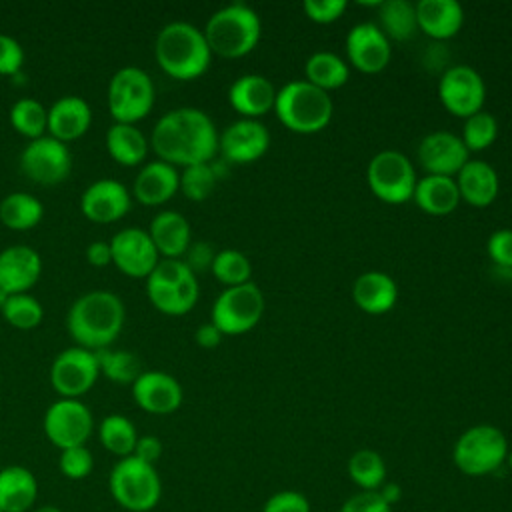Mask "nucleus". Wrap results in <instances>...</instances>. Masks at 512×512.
Masks as SVG:
<instances>
[{"label":"nucleus","mask_w":512,"mask_h":512,"mask_svg":"<svg viewBox=\"0 0 512 512\" xmlns=\"http://www.w3.org/2000/svg\"><path fill=\"white\" fill-rule=\"evenodd\" d=\"M100 374H104L108 380L116 384H130L142 374V362L140 358L122 348H102L96 350Z\"/></svg>","instance_id":"39"},{"label":"nucleus","mask_w":512,"mask_h":512,"mask_svg":"<svg viewBox=\"0 0 512 512\" xmlns=\"http://www.w3.org/2000/svg\"><path fill=\"white\" fill-rule=\"evenodd\" d=\"M350 480L364 492H376L386 482V464L376 450H356L348 460Z\"/></svg>","instance_id":"38"},{"label":"nucleus","mask_w":512,"mask_h":512,"mask_svg":"<svg viewBox=\"0 0 512 512\" xmlns=\"http://www.w3.org/2000/svg\"><path fill=\"white\" fill-rule=\"evenodd\" d=\"M132 208V192L114 178H98L80 194L82 214L96 224H110L124 218Z\"/></svg>","instance_id":"17"},{"label":"nucleus","mask_w":512,"mask_h":512,"mask_svg":"<svg viewBox=\"0 0 512 512\" xmlns=\"http://www.w3.org/2000/svg\"><path fill=\"white\" fill-rule=\"evenodd\" d=\"M24 66V48L22 44L6 34L0 32V76H14Z\"/></svg>","instance_id":"45"},{"label":"nucleus","mask_w":512,"mask_h":512,"mask_svg":"<svg viewBox=\"0 0 512 512\" xmlns=\"http://www.w3.org/2000/svg\"><path fill=\"white\" fill-rule=\"evenodd\" d=\"M44 218L42 202L30 192H10L0 200V222L16 232L30 230Z\"/></svg>","instance_id":"33"},{"label":"nucleus","mask_w":512,"mask_h":512,"mask_svg":"<svg viewBox=\"0 0 512 512\" xmlns=\"http://www.w3.org/2000/svg\"><path fill=\"white\" fill-rule=\"evenodd\" d=\"M8 120L18 134L26 136L28 140H34L44 136L48 130V108L40 100L24 96L10 106Z\"/></svg>","instance_id":"37"},{"label":"nucleus","mask_w":512,"mask_h":512,"mask_svg":"<svg viewBox=\"0 0 512 512\" xmlns=\"http://www.w3.org/2000/svg\"><path fill=\"white\" fill-rule=\"evenodd\" d=\"M8 296H10V294L0 288V312H2V308H4V304H6V300H8Z\"/></svg>","instance_id":"56"},{"label":"nucleus","mask_w":512,"mask_h":512,"mask_svg":"<svg viewBox=\"0 0 512 512\" xmlns=\"http://www.w3.org/2000/svg\"><path fill=\"white\" fill-rule=\"evenodd\" d=\"M112 498L128 512H150L162 498V480L156 466L136 456L120 458L108 476Z\"/></svg>","instance_id":"7"},{"label":"nucleus","mask_w":512,"mask_h":512,"mask_svg":"<svg viewBox=\"0 0 512 512\" xmlns=\"http://www.w3.org/2000/svg\"><path fill=\"white\" fill-rule=\"evenodd\" d=\"M38 498V480L26 466L0 468V512H30Z\"/></svg>","instance_id":"28"},{"label":"nucleus","mask_w":512,"mask_h":512,"mask_svg":"<svg viewBox=\"0 0 512 512\" xmlns=\"http://www.w3.org/2000/svg\"><path fill=\"white\" fill-rule=\"evenodd\" d=\"M262 512H312V506L302 492L280 490L264 502Z\"/></svg>","instance_id":"46"},{"label":"nucleus","mask_w":512,"mask_h":512,"mask_svg":"<svg viewBox=\"0 0 512 512\" xmlns=\"http://www.w3.org/2000/svg\"><path fill=\"white\" fill-rule=\"evenodd\" d=\"M214 256H216L214 248L208 242L198 240V242H190V246L186 248L182 260L190 268L192 274H200V272H206V270L212 268Z\"/></svg>","instance_id":"50"},{"label":"nucleus","mask_w":512,"mask_h":512,"mask_svg":"<svg viewBox=\"0 0 512 512\" xmlns=\"http://www.w3.org/2000/svg\"><path fill=\"white\" fill-rule=\"evenodd\" d=\"M148 140L158 160L182 168L210 162L218 152V132L212 118L194 106L164 112Z\"/></svg>","instance_id":"1"},{"label":"nucleus","mask_w":512,"mask_h":512,"mask_svg":"<svg viewBox=\"0 0 512 512\" xmlns=\"http://www.w3.org/2000/svg\"><path fill=\"white\" fill-rule=\"evenodd\" d=\"M454 180L460 192V200H466L476 208H484L492 204L494 198L498 196V188H500L498 174L484 160H468Z\"/></svg>","instance_id":"30"},{"label":"nucleus","mask_w":512,"mask_h":512,"mask_svg":"<svg viewBox=\"0 0 512 512\" xmlns=\"http://www.w3.org/2000/svg\"><path fill=\"white\" fill-rule=\"evenodd\" d=\"M270 132L258 120L240 118L228 124L218 136V150L226 162L250 164L266 154Z\"/></svg>","instance_id":"18"},{"label":"nucleus","mask_w":512,"mask_h":512,"mask_svg":"<svg viewBox=\"0 0 512 512\" xmlns=\"http://www.w3.org/2000/svg\"><path fill=\"white\" fill-rule=\"evenodd\" d=\"M304 74H306V82L328 92L344 86L350 76V70H348V64L338 54L328 50H318L306 60Z\"/></svg>","instance_id":"34"},{"label":"nucleus","mask_w":512,"mask_h":512,"mask_svg":"<svg viewBox=\"0 0 512 512\" xmlns=\"http://www.w3.org/2000/svg\"><path fill=\"white\" fill-rule=\"evenodd\" d=\"M86 260L88 264L102 268L108 266L112 262V250H110V242L108 240H92L86 246Z\"/></svg>","instance_id":"52"},{"label":"nucleus","mask_w":512,"mask_h":512,"mask_svg":"<svg viewBox=\"0 0 512 512\" xmlns=\"http://www.w3.org/2000/svg\"><path fill=\"white\" fill-rule=\"evenodd\" d=\"M380 8V30L390 40H410L418 30L416 4L408 0H386L378 4Z\"/></svg>","instance_id":"35"},{"label":"nucleus","mask_w":512,"mask_h":512,"mask_svg":"<svg viewBox=\"0 0 512 512\" xmlns=\"http://www.w3.org/2000/svg\"><path fill=\"white\" fill-rule=\"evenodd\" d=\"M42 274V256L26 244L0 250V288L8 294L28 292Z\"/></svg>","instance_id":"22"},{"label":"nucleus","mask_w":512,"mask_h":512,"mask_svg":"<svg viewBox=\"0 0 512 512\" xmlns=\"http://www.w3.org/2000/svg\"><path fill=\"white\" fill-rule=\"evenodd\" d=\"M366 180L372 194L386 204L408 202L418 182L412 162L398 150L374 154L366 168Z\"/></svg>","instance_id":"11"},{"label":"nucleus","mask_w":512,"mask_h":512,"mask_svg":"<svg viewBox=\"0 0 512 512\" xmlns=\"http://www.w3.org/2000/svg\"><path fill=\"white\" fill-rule=\"evenodd\" d=\"M506 464H508V468H510V472H512V452H508V456H506Z\"/></svg>","instance_id":"57"},{"label":"nucleus","mask_w":512,"mask_h":512,"mask_svg":"<svg viewBox=\"0 0 512 512\" xmlns=\"http://www.w3.org/2000/svg\"><path fill=\"white\" fill-rule=\"evenodd\" d=\"M126 322L122 298L110 290H90L80 294L68 308L66 330L76 346L86 350L110 348Z\"/></svg>","instance_id":"2"},{"label":"nucleus","mask_w":512,"mask_h":512,"mask_svg":"<svg viewBox=\"0 0 512 512\" xmlns=\"http://www.w3.org/2000/svg\"><path fill=\"white\" fill-rule=\"evenodd\" d=\"M346 6V0H306L302 8L312 22L330 24L344 14Z\"/></svg>","instance_id":"48"},{"label":"nucleus","mask_w":512,"mask_h":512,"mask_svg":"<svg viewBox=\"0 0 512 512\" xmlns=\"http://www.w3.org/2000/svg\"><path fill=\"white\" fill-rule=\"evenodd\" d=\"M30 512H62V510L58 506H54V504H42V506L32 508Z\"/></svg>","instance_id":"55"},{"label":"nucleus","mask_w":512,"mask_h":512,"mask_svg":"<svg viewBox=\"0 0 512 512\" xmlns=\"http://www.w3.org/2000/svg\"><path fill=\"white\" fill-rule=\"evenodd\" d=\"M228 102L244 118L256 120L274 110L276 88L262 74H244L230 84Z\"/></svg>","instance_id":"25"},{"label":"nucleus","mask_w":512,"mask_h":512,"mask_svg":"<svg viewBox=\"0 0 512 512\" xmlns=\"http://www.w3.org/2000/svg\"><path fill=\"white\" fill-rule=\"evenodd\" d=\"M222 332L212 324V322H206V324H200L194 332V340L198 346L202 348H216L220 342H222Z\"/></svg>","instance_id":"53"},{"label":"nucleus","mask_w":512,"mask_h":512,"mask_svg":"<svg viewBox=\"0 0 512 512\" xmlns=\"http://www.w3.org/2000/svg\"><path fill=\"white\" fill-rule=\"evenodd\" d=\"M332 110L334 106L328 92L316 88L306 80H292L276 90L274 112L278 120L292 132H320L328 126Z\"/></svg>","instance_id":"5"},{"label":"nucleus","mask_w":512,"mask_h":512,"mask_svg":"<svg viewBox=\"0 0 512 512\" xmlns=\"http://www.w3.org/2000/svg\"><path fill=\"white\" fill-rule=\"evenodd\" d=\"M106 150L110 158L122 166H138L144 164L150 140L136 124L114 122L108 126L104 136Z\"/></svg>","instance_id":"31"},{"label":"nucleus","mask_w":512,"mask_h":512,"mask_svg":"<svg viewBox=\"0 0 512 512\" xmlns=\"http://www.w3.org/2000/svg\"><path fill=\"white\" fill-rule=\"evenodd\" d=\"M352 298L366 314H384L394 308L398 300V286L386 272L368 270L354 280Z\"/></svg>","instance_id":"27"},{"label":"nucleus","mask_w":512,"mask_h":512,"mask_svg":"<svg viewBox=\"0 0 512 512\" xmlns=\"http://www.w3.org/2000/svg\"><path fill=\"white\" fill-rule=\"evenodd\" d=\"M340 512H392V506L384 502V498L376 492H356L342 506Z\"/></svg>","instance_id":"49"},{"label":"nucleus","mask_w":512,"mask_h":512,"mask_svg":"<svg viewBox=\"0 0 512 512\" xmlns=\"http://www.w3.org/2000/svg\"><path fill=\"white\" fill-rule=\"evenodd\" d=\"M0 314L10 326L18 330H32L42 322L44 308L36 296H32L30 292H22L10 294Z\"/></svg>","instance_id":"41"},{"label":"nucleus","mask_w":512,"mask_h":512,"mask_svg":"<svg viewBox=\"0 0 512 512\" xmlns=\"http://www.w3.org/2000/svg\"><path fill=\"white\" fill-rule=\"evenodd\" d=\"M148 234L160 258H182L192 242L190 222L176 210H160L148 226Z\"/></svg>","instance_id":"26"},{"label":"nucleus","mask_w":512,"mask_h":512,"mask_svg":"<svg viewBox=\"0 0 512 512\" xmlns=\"http://www.w3.org/2000/svg\"><path fill=\"white\" fill-rule=\"evenodd\" d=\"M130 388L136 406L156 416L176 412L184 400L180 382L162 370H142Z\"/></svg>","instance_id":"20"},{"label":"nucleus","mask_w":512,"mask_h":512,"mask_svg":"<svg viewBox=\"0 0 512 512\" xmlns=\"http://www.w3.org/2000/svg\"><path fill=\"white\" fill-rule=\"evenodd\" d=\"M42 428L46 438L60 450L86 446L94 430V418L80 398H60L46 408Z\"/></svg>","instance_id":"13"},{"label":"nucleus","mask_w":512,"mask_h":512,"mask_svg":"<svg viewBox=\"0 0 512 512\" xmlns=\"http://www.w3.org/2000/svg\"><path fill=\"white\" fill-rule=\"evenodd\" d=\"M486 250L490 260L502 268V270H512V230L500 228L490 234L486 242Z\"/></svg>","instance_id":"47"},{"label":"nucleus","mask_w":512,"mask_h":512,"mask_svg":"<svg viewBox=\"0 0 512 512\" xmlns=\"http://www.w3.org/2000/svg\"><path fill=\"white\" fill-rule=\"evenodd\" d=\"M264 314V294L254 282L224 288L210 310V322L224 336H238L252 330Z\"/></svg>","instance_id":"10"},{"label":"nucleus","mask_w":512,"mask_h":512,"mask_svg":"<svg viewBox=\"0 0 512 512\" xmlns=\"http://www.w3.org/2000/svg\"><path fill=\"white\" fill-rule=\"evenodd\" d=\"M378 494L384 498V502H386L388 506H394V504L400 502V498H402V488H400V484H396V482H384V484L380 486Z\"/></svg>","instance_id":"54"},{"label":"nucleus","mask_w":512,"mask_h":512,"mask_svg":"<svg viewBox=\"0 0 512 512\" xmlns=\"http://www.w3.org/2000/svg\"><path fill=\"white\" fill-rule=\"evenodd\" d=\"M154 58L168 76L194 80L208 70L212 52L200 28L184 20H174L158 30Z\"/></svg>","instance_id":"3"},{"label":"nucleus","mask_w":512,"mask_h":512,"mask_svg":"<svg viewBox=\"0 0 512 512\" xmlns=\"http://www.w3.org/2000/svg\"><path fill=\"white\" fill-rule=\"evenodd\" d=\"M260 16L244 2H232L216 10L204 26V38L212 54L240 58L260 40Z\"/></svg>","instance_id":"4"},{"label":"nucleus","mask_w":512,"mask_h":512,"mask_svg":"<svg viewBox=\"0 0 512 512\" xmlns=\"http://www.w3.org/2000/svg\"><path fill=\"white\" fill-rule=\"evenodd\" d=\"M132 456H136L138 460H142V462H146V464L156 466V462H158L160 456H162V442H160V438L154 436V434L138 436Z\"/></svg>","instance_id":"51"},{"label":"nucleus","mask_w":512,"mask_h":512,"mask_svg":"<svg viewBox=\"0 0 512 512\" xmlns=\"http://www.w3.org/2000/svg\"><path fill=\"white\" fill-rule=\"evenodd\" d=\"M218 174H216V168L212 162H204V164H192V166H186L182 172H180V192L188 198V200H194V202H200V200H206L216 182H218Z\"/></svg>","instance_id":"42"},{"label":"nucleus","mask_w":512,"mask_h":512,"mask_svg":"<svg viewBox=\"0 0 512 512\" xmlns=\"http://www.w3.org/2000/svg\"><path fill=\"white\" fill-rule=\"evenodd\" d=\"M58 468L68 480H84L94 468V456L86 446H72L60 450Z\"/></svg>","instance_id":"44"},{"label":"nucleus","mask_w":512,"mask_h":512,"mask_svg":"<svg viewBox=\"0 0 512 512\" xmlns=\"http://www.w3.org/2000/svg\"><path fill=\"white\" fill-rule=\"evenodd\" d=\"M18 164L28 180L42 186H54L70 176L72 154L68 144L50 134H44L40 138L28 140L20 152Z\"/></svg>","instance_id":"12"},{"label":"nucleus","mask_w":512,"mask_h":512,"mask_svg":"<svg viewBox=\"0 0 512 512\" xmlns=\"http://www.w3.org/2000/svg\"><path fill=\"white\" fill-rule=\"evenodd\" d=\"M418 162L432 176H456L462 166L470 160V152L464 146L462 138L438 130L426 134L418 144Z\"/></svg>","instance_id":"19"},{"label":"nucleus","mask_w":512,"mask_h":512,"mask_svg":"<svg viewBox=\"0 0 512 512\" xmlns=\"http://www.w3.org/2000/svg\"><path fill=\"white\" fill-rule=\"evenodd\" d=\"M508 456V440L498 426L476 424L464 430L454 448L452 460L466 476H488L496 472Z\"/></svg>","instance_id":"8"},{"label":"nucleus","mask_w":512,"mask_h":512,"mask_svg":"<svg viewBox=\"0 0 512 512\" xmlns=\"http://www.w3.org/2000/svg\"><path fill=\"white\" fill-rule=\"evenodd\" d=\"M210 272L218 282L230 288V286H240L244 282H250L252 264L244 252L234 248H224L216 252Z\"/></svg>","instance_id":"40"},{"label":"nucleus","mask_w":512,"mask_h":512,"mask_svg":"<svg viewBox=\"0 0 512 512\" xmlns=\"http://www.w3.org/2000/svg\"><path fill=\"white\" fill-rule=\"evenodd\" d=\"M412 198L422 212L432 216H446L460 204V192L452 176H424L416 182Z\"/></svg>","instance_id":"32"},{"label":"nucleus","mask_w":512,"mask_h":512,"mask_svg":"<svg viewBox=\"0 0 512 512\" xmlns=\"http://www.w3.org/2000/svg\"><path fill=\"white\" fill-rule=\"evenodd\" d=\"M112 264L130 278H144L158 264L160 254L148 234V230L138 226L120 228L110 240Z\"/></svg>","instance_id":"16"},{"label":"nucleus","mask_w":512,"mask_h":512,"mask_svg":"<svg viewBox=\"0 0 512 512\" xmlns=\"http://www.w3.org/2000/svg\"><path fill=\"white\" fill-rule=\"evenodd\" d=\"M348 62L364 74H376L390 62L392 48L386 34L374 22H360L346 36Z\"/></svg>","instance_id":"21"},{"label":"nucleus","mask_w":512,"mask_h":512,"mask_svg":"<svg viewBox=\"0 0 512 512\" xmlns=\"http://www.w3.org/2000/svg\"><path fill=\"white\" fill-rule=\"evenodd\" d=\"M498 136V122L490 112H476L464 122L462 130V142L468 148V152H480L486 150Z\"/></svg>","instance_id":"43"},{"label":"nucleus","mask_w":512,"mask_h":512,"mask_svg":"<svg viewBox=\"0 0 512 512\" xmlns=\"http://www.w3.org/2000/svg\"><path fill=\"white\" fill-rule=\"evenodd\" d=\"M438 96L442 106L460 118H470L480 112L486 100V84L482 76L466 66L456 64L444 70L438 82Z\"/></svg>","instance_id":"15"},{"label":"nucleus","mask_w":512,"mask_h":512,"mask_svg":"<svg viewBox=\"0 0 512 512\" xmlns=\"http://www.w3.org/2000/svg\"><path fill=\"white\" fill-rule=\"evenodd\" d=\"M98 438L100 444L114 456L126 458L132 456L138 432L130 418L124 414H108L98 424Z\"/></svg>","instance_id":"36"},{"label":"nucleus","mask_w":512,"mask_h":512,"mask_svg":"<svg viewBox=\"0 0 512 512\" xmlns=\"http://www.w3.org/2000/svg\"><path fill=\"white\" fill-rule=\"evenodd\" d=\"M100 366L96 352L82 346H70L56 354L50 366V384L60 398H80L98 380Z\"/></svg>","instance_id":"14"},{"label":"nucleus","mask_w":512,"mask_h":512,"mask_svg":"<svg viewBox=\"0 0 512 512\" xmlns=\"http://www.w3.org/2000/svg\"><path fill=\"white\" fill-rule=\"evenodd\" d=\"M92 124L90 104L76 94H66L56 98L48 108V130L46 134L58 138L60 142H72L88 132Z\"/></svg>","instance_id":"24"},{"label":"nucleus","mask_w":512,"mask_h":512,"mask_svg":"<svg viewBox=\"0 0 512 512\" xmlns=\"http://www.w3.org/2000/svg\"><path fill=\"white\" fill-rule=\"evenodd\" d=\"M180 188V172L164 160L144 162L134 176L132 196L146 206H160L168 202Z\"/></svg>","instance_id":"23"},{"label":"nucleus","mask_w":512,"mask_h":512,"mask_svg":"<svg viewBox=\"0 0 512 512\" xmlns=\"http://www.w3.org/2000/svg\"><path fill=\"white\" fill-rule=\"evenodd\" d=\"M418 30L434 40H446L458 34L464 22V10L456 0H420L416 4Z\"/></svg>","instance_id":"29"},{"label":"nucleus","mask_w":512,"mask_h":512,"mask_svg":"<svg viewBox=\"0 0 512 512\" xmlns=\"http://www.w3.org/2000/svg\"><path fill=\"white\" fill-rule=\"evenodd\" d=\"M146 296L162 314L182 316L198 302V278L182 258H160L146 276Z\"/></svg>","instance_id":"6"},{"label":"nucleus","mask_w":512,"mask_h":512,"mask_svg":"<svg viewBox=\"0 0 512 512\" xmlns=\"http://www.w3.org/2000/svg\"><path fill=\"white\" fill-rule=\"evenodd\" d=\"M154 82L150 74L134 64L118 68L108 82L106 104L114 122L136 124L146 118L154 106Z\"/></svg>","instance_id":"9"}]
</instances>
